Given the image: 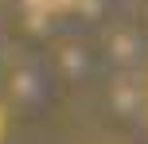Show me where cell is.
<instances>
[{"label":"cell","instance_id":"6da1fadb","mask_svg":"<svg viewBox=\"0 0 148 144\" xmlns=\"http://www.w3.org/2000/svg\"><path fill=\"white\" fill-rule=\"evenodd\" d=\"M31 12H43V16H55V12H70L78 0H23Z\"/></svg>","mask_w":148,"mask_h":144},{"label":"cell","instance_id":"7a4b0ae2","mask_svg":"<svg viewBox=\"0 0 148 144\" xmlns=\"http://www.w3.org/2000/svg\"><path fill=\"white\" fill-rule=\"evenodd\" d=\"M0 132H4V109H0Z\"/></svg>","mask_w":148,"mask_h":144}]
</instances>
